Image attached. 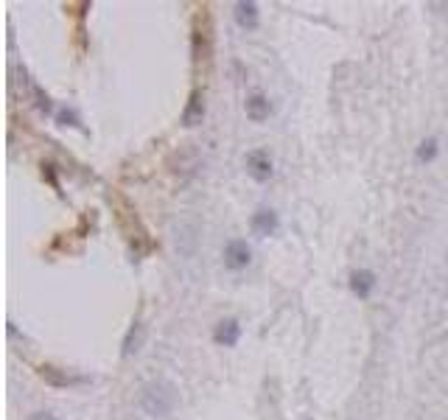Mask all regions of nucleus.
Masks as SVG:
<instances>
[{
  "mask_svg": "<svg viewBox=\"0 0 448 420\" xmlns=\"http://www.w3.org/2000/svg\"><path fill=\"white\" fill-rule=\"evenodd\" d=\"M246 174L255 182H269L272 179V157L263 148H255L246 154Z\"/></svg>",
  "mask_w": 448,
  "mask_h": 420,
  "instance_id": "39448f33",
  "label": "nucleus"
},
{
  "mask_svg": "<svg viewBox=\"0 0 448 420\" xmlns=\"http://www.w3.org/2000/svg\"><path fill=\"white\" fill-rule=\"evenodd\" d=\"M36 375L50 384V386H59V389H67V386H78V384H87V375H76V372H67L62 367H53V364H42L36 367Z\"/></svg>",
  "mask_w": 448,
  "mask_h": 420,
  "instance_id": "7ed1b4c3",
  "label": "nucleus"
},
{
  "mask_svg": "<svg viewBox=\"0 0 448 420\" xmlns=\"http://www.w3.org/2000/svg\"><path fill=\"white\" fill-rule=\"evenodd\" d=\"M140 406L151 417H165L176 406V389L168 381H148L140 389Z\"/></svg>",
  "mask_w": 448,
  "mask_h": 420,
  "instance_id": "f257e3e1",
  "label": "nucleus"
},
{
  "mask_svg": "<svg viewBox=\"0 0 448 420\" xmlns=\"http://www.w3.org/2000/svg\"><path fill=\"white\" fill-rule=\"evenodd\" d=\"M202 118H204V95H202V90L196 87V90H190V95H188V104H185V109H182V126H199L202 123Z\"/></svg>",
  "mask_w": 448,
  "mask_h": 420,
  "instance_id": "0eeeda50",
  "label": "nucleus"
},
{
  "mask_svg": "<svg viewBox=\"0 0 448 420\" xmlns=\"http://www.w3.org/2000/svg\"><path fill=\"white\" fill-rule=\"evenodd\" d=\"M190 53H193V67H207L213 59V28H210V14L207 8H202L193 17L190 25Z\"/></svg>",
  "mask_w": 448,
  "mask_h": 420,
  "instance_id": "f03ea898",
  "label": "nucleus"
},
{
  "mask_svg": "<svg viewBox=\"0 0 448 420\" xmlns=\"http://www.w3.org/2000/svg\"><path fill=\"white\" fill-rule=\"evenodd\" d=\"M232 14H235V22L246 31H255L260 25V11H258V3L252 0H241L232 6Z\"/></svg>",
  "mask_w": 448,
  "mask_h": 420,
  "instance_id": "1a4fd4ad",
  "label": "nucleus"
},
{
  "mask_svg": "<svg viewBox=\"0 0 448 420\" xmlns=\"http://www.w3.org/2000/svg\"><path fill=\"white\" fill-rule=\"evenodd\" d=\"M31 420H56L50 412H36V414H31Z\"/></svg>",
  "mask_w": 448,
  "mask_h": 420,
  "instance_id": "2eb2a0df",
  "label": "nucleus"
},
{
  "mask_svg": "<svg viewBox=\"0 0 448 420\" xmlns=\"http://www.w3.org/2000/svg\"><path fill=\"white\" fill-rule=\"evenodd\" d=\"M238 339H241V322L232 319V316L221 319V322L216 325V330H213V342L221 344V347H235Z\"/></svg>",
  "mask_w": 448,
  "mask_h": 420,
  "instance_id": "6e6552de",
  "label": "nucleus"
},
{
  "mask_svg": "<svg viewBox=\"0 0 448 420\" xmlns=\"http://www.w3.org/2000/svg\"><path fill=\"white\" fill-rule=\"evenodd\" d=\"M249 260H252V249H249L246 241H241V238L227 241V246H224V266H227V269L241 272V269L249 266Z\"/></svg>",
  "mask_w": 448,
  "mask_h": 420,
  "instance_id": "20e7f679",
  "label": "nucleus"
},
{
  "mask_svg": "<svg viewBox=\"0 0 448 420\" xmlns=\"http://www.w3.org/2000/svg\"><path fill=\"white\" fill-rule=\"evenodd\" d=\"M56 120L64 123V126H78V115H76L73 109H62V112L56 115Z\"/></svg>",
  "mask_w": 448,
  "mask_h": 420,
  "instance_id": "4468645a",
  "label": "nucleus"
},
{
  "mask_svg": "<svg viewBox=\"0 0 448 420\" xmlns=\"http://www.w3.org/2000/svg\"><path fill=\"white\" fill-rule=\"evenodd\" d=\"M140 336H143V325H140V319H134V322H132V328H129V333H126V339H123V356L137 353V347H140Z\"/></svg>",
  "mask_w": 448,
  "mask_h": 420,
  "instance_id": "f8f14e48",
  "label": "nucleus"
},
{
  "mask_svg": "<svg viewBox=\"0 0 448 420\" xmlns=\"http://www.w3.org/2000/svg\"><path fill=\"white\" fill-rule=\"evenodd\" d=\"M437 151H440L437 137H426V140L417 146V160H420V162H431V160L437 157Z\"/></svg>",
  "mask_w": 448,
  "mask_h": 420,
  "instance_id": "ddd939ff",
  "label": "nucleus"
},
{
  "mask_svg": "<svg viewBox=\"0 0 448 420\" xmlns=\"http://www.w3.org/2000/svg\"><path fill=\"white\" fill-rule=\"evenodd\" d=\"M249 227H252V232H255V235L266 238V235H274V232H277L280 218H277V213H274V210H269V207H258V210L252 213V218H249Z\"/></svg>",
  "mask_w": 448,
  "mask_h": 420,
  "instance_id": "423d86ee",
  "label": "nucleus"
},
{
  "mask_svg": "<svg viewBox=\"0 0 448 420\" xmlns=\"http://www.w3.org/2000/svg\"><path fill=\"white\" fill-rule=\"evenodd\" d=\"M375 272H370V269H356L353 274H350V291L358 297V300H367L370 294H372V288H375Z\"/></svg>",
  "mask_w": 448,
  "mask_h": 420,
  "instance_id": "9d476101",
  "label": "nucleus"
},
{
  "mask_svg": "<svg viewBox=\"0 0 448 420\" xmlns=\"http://www.w3.org/2000/svg\"><path fill=\"white\" fill-rule=\"evenodd\" d=\"M244 109H246V118H249L252 123H263V120L269 118V112H272V104H269V98H266L263 92H252V95L246 98Z\"/></svg>",
  "mask_w": 448,
  "mask_h": 420,
  "instance_id": "9b49d317",
  "label": "nucleus"
}]
</instances>
